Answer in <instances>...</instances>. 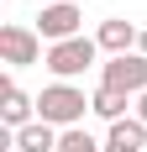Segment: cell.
Masks as SVG:
<instances>
[{"label":"cell","instance_id":"6da1fadb","mask_svg":"<svg viewBox=\"0 0 147 152\" xmlns=\"http://www.w3.org/2000/svg\"><path fill=\"white\" fill-rule=\"evenodd\" d=\"M84 110H89V94L79 84H47L37 94V121L58 126V131H74V126L84 121Z\"/></svg>","mask_w":147,"mask_h":152},{"label":"cell","instance_id":"7a4b0ae2","mask_svg":"<svg viewBox=\"0 0 147 152\" xmlns=\"http://www.w3.org/2000/svg\"><path fill=\"white\" fill-rule=\"evenodd\" d=\"M95 58H100V42L95 37H68V42L47 47V68L58 74V84H74L84 68H95Z\"/></svg>","mask_w":147,"mask_h":152},{"label":"cell","instance_id":"3957f363","mask_svg":"<svg viewBox=\"0 0 147 152\" xmlns=\"http://www.w3.org/2000/svg\"><path fill=\"white\" fill-rule=\"evenodd\" d=\"M100 84L116 89V94H126V100H142V94H147V58H142V53L105 58L100 63Z\"/></svg>","mask_w":147,"mask_h":152},{"label":"cell","instance_id":"277c9868","mask_svg":"<svg viewBox=\"0 0 147 152\" xmlns=\"http://www.w3.org/2000/svg\"><path fill=\"white\" fill-rule=\"evenodd\" d=\"M0 58L11 63V68H32V63H47V58H42V37H37V26H21V21L0 26Z\"/></svg>","mask_w":147,"mask_h":152},{"label":"cell","instance_id":"5b68a950","mask_svg":"<svg viewBox=\"0 0 147 152\" xmlns=\"http://www.w3.org/2000/svg\"><path fill=\"white\" fill-rule=\"evenodd\" d=\"M79 21H84V11H79L74 0L42 5V11H37V37H42L47 47H53V42H68V37H84V31H79Z\"/></svg>","mask_w":147,"mask_h":152},{"label":"cell","instance_id":"8992f818","mask_svg":"<svg viewBox=\"0 0 147 152\" xmlns=\"http://www.w3.org/2000/svg\"><path fill=\"white\" fill-rule=\"evenodd\" d=\"M0 121H5V131H26V126L37 121V100L16 84V79L0 84Z\"/></svg>","mask_w":147,"mask_h":152},{"label":"cell","instance_id":"52a82bcc","mask_svg":"<svg viewBox=\"0 0 147 152\" xmlns=\"http://www.w3.org/2000/svg\"><path fill=\"white\" fill-rule=\"evenodd\" d=\"M137 37H142V26L126 21V16H110V21H100V31H95V42H100L105 58H126V53H137Z\"/></svg>","mask_w":147,"mask_h":152},{"label":"cell","instance_id":"ba28073f","mask_svg":"<svg viewBox=\"0 0 147 152\" xmlns=\"http://www.w3.org/2000/svg\"><path fill=\"white\" fill-rule=\"evenodd\" d=\"M58 126H47V121H32L26 131H11V152H58Z\"/></svg>","mask_w":147,"mask_h":152},{"label":"cell","instance_id":"9c48e42d","mask_svg":"<svg viewBox=\"0 0 147 152\" xmlns=\"http://www.w3.org/2000/svg\"><path fill=\"white\" fill-rule=\"evenodd\" d=\"M105 152H147V126L137 121V115L116 121L110 131H105Z\"/></svg>","mask_w":147,"mask_h":152},{"label":"cell","instance_id":"30bf717a","mask_svg":"<svg viewBox=\"0 0 147 152\" xmlns=\"http://www.w3.org/2000/svg\"><path fill=\"white\" fill-rule=\"evenodd\" d=\"M126 105H132V100H126V94H116V89H105V84L89 94V110H95L100 121H110V126H116V121H126Z\"/></svg>","mask_w":147,"mask_h":152},{"label":"cell","instance_id":"8fae6325","mask_svg":"<svg viewBox=\"0 0 147 152\" xmlns=\"http://www.w3.org/2000/svg\"><path fill=\"white\" fill-rule=\"evenodd\" d=\"M58 152H105V142H95L84 126H74V131H63V137H58Z\"/></svg>","mask_w":147,"mask_h":152},{"label":"cell","instance_id":"7c38bea8","mask_svg":"<svg viewBox=\"0 0 147 152\" xmlns=\"http://www.w3.org/2000/svg\"><path fill=\"white\" fill-rule=\"evenodd\" d=\"M137 121L147 126V94H142V100H137Z\"/></svg>","mask_w":147,"mask_h":152},{"label":"cell","instance_id":"4fadbf2b","mask_svg":"<svg viewBox=\"0 0 147 152\" xmlns=\"http://www.w3.org/2000/svg\"><path fill=\"white\" fill-rule=\"evenodd\" d=\"M137 53H142V58H147V26H142V37H137Z\"/></svg>","mask_w":147,"mask_h":152},{"label":"cell","instance_id":"5bb4252c","mask_svg":"<svg viewBox=\"0 0 147 152\" xmlns=\"http://www.w3.org/2000/svg\"><path fill=\"white\" fill-rule=\"evenodd\" d=\"M53 5H58V0H53Z\"/></svg>","mask_w":147,"mask_h":152}]
</instances>
